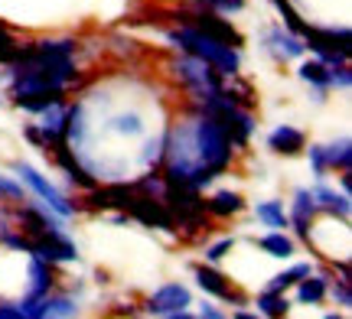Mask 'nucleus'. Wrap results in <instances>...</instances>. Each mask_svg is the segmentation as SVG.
Masks as SVG:
<instances>
[{"label": "nucleus", "instance_id": "obj_3", "mask_svg": "<svg viewBox=\"0 0 352 319\" xmlns=\"http://www.w3.org/2000/svg\"><path fill=\"white\" fill-rule=\"evenodd\" d=\"M160 199H164V205L170 209V215H173V222H176V235H183V238H199L202 231L212 228V218L206 212V199H202L199 189L166 182V189Z\"/></svg>", "mask_w": 352, "mask_h": 319}, {"label": "nucleus", "instance_id": "obj_5", "mask_svg": "<svg viewBox=\"0 0 352 319\" xmlns=\"http://www.w3.org/2000/svg\"><path fill=\"white\" fill-rule=\"evenodd\" d=\"M170 16H173V23L196 26L199 33L212 36L215 43H222V46H235V49H241V46H245V36H241L239 29L232 26V20H226L222 13L209 10V7H196V10H173Z\"/></svg>", "mask_w": 352, "mask_h": 319}, {"label": "nucleus", "instance_id": "obj_24", "mask_svg": "<svg viewBox=\"0 0 352 319\" xmlns=\"http://www.w3.org/2000/svg\"><path fill=\"white\" fill-rule=\"evenodd\" d=\"M108 130L118 134V137H144L147 124H144V117L138 111H121V115H114L108 121Z\"/></svg>", "mask_w": 352, "mask_h": 319}, {"label": "nucleus", "instance_id": "obj_26", "mask_svg": "<svg viewBox=\"0 0 352 319\" xmlns=\"http://www.w3.org/2000/svg\"><path fill=\"white\" fill-rule=\"evenodd\" d=\"M254 307H258V316L280 319V316H287L290 313V300L284 294H271V290H264V294H258Z\"/></svg>", "mask_w": 352, "mask_h": 319}, {"label": "nucleus", "instance_id": "obj_12", "mask_svg": "<svg viewBox=\"0 0 352 319\" xmlns=\"http://www.w3.org/2000/svg\"><path fill=\"white\" fill-rule=\"evenodd\" d=\"M196 283H199V290L212 294L215 300H226V303H235V307L245 303V296L235 290V283L228 281L222 270H215L212 264H199V268H196Z\"/></svg>", "mask_w": 352, "mask_h": 319}, {"label": "nucleus", "instance_id": "obj_32", "mask_svg": "<svg viewBox=\"0 0 352 319\" xmlns=\"http://www.w3.org/2000/svg\"><path fill=\"white\" fill-rule=\"evenodd\" d=\"M0 199H10V202H23V199H26V186L20 182V179L3 176V173H0Z\"/></svg>", "mask_w": 352, "mask_h": 319}, {"label": "nucleus", "instance_id": "obj_27", "mask_svg": "<svg viewBox=\"0 0 352 319\" xmlns=\"http://www.w3.org/2000/svg\"><path fill=\"white\" fill-rule=\"evenodd\" d=\"M43 309H46V316H76L78 313V303H76V296L72 294H46L43 296Z\"/></svg>", "mask_w": 352, "mask_h": 319}, {"label": "nucleus", "instance_id": "obj_11", "mask_svg": "<svg viewBox=\"0 0 352 319\" xmlns=\"http://www.w3.org/2000/svg\"><path fill=\"white\" fill-rule=\"evenodd\" d=\"M316 202H314V192L310 189H297L294 192V205H290L287 212V228L297 231V238L300 241H310V235H314V225H316Z\"/></svg>", "mask_w": 352, "mask_h": 319}, {"label": "nucleus", "instance_id": "obj_33", "mask_svg": "<svg viewBox=\"0 0 352 319\" xmlns=\"http://www.w3.org/2000/svg\"><path fill=\"white\" fill-rule=\"evenodd\" d=\"M235 244H239L235 238H219L215 244H209V248H206V264H219V261H226V257L235 251Z\"/></svg>", "mask_w": 352, "mask_h": 319}, {"label": "nucleus", "instance_id": "obj_31", "mask_svg": "<svg viewBox=\"0 0 352 319\" xmlns=\"http://www.w3.org/2000/svg\"><path fill=\"white\" fill-rule=\"evenodd\" d=\"M329 88H336V91H349L352 88V69H349V62L329 65Z\"/></svg>", "mask_w": 352, "mask_h": 319}, {"label": "nucleus", "instance_id": "obj_2", "mask_svg": "<svg viewBox=\"0 0 352 319\" xmlns=\"http://www.w3.org/2000/svg\"><path fill=\"white\" fill-rule=\"evenodd\" d=\"M166 43H170V46H176L179 52H186V56H196V59H202V62L215 65L222 75H239V72H241V49L215 43L212 36L199 33L196 26L176 23L173 29L166 33Z\"/></svg>", "mask_w": 352, "mask_h": 319}, {"label": "nucleus", "instance_id": "obj_18", "mask_svg": "<svg viewBox=\"0 0 352 319\" xmlns=\"http://www.w3.org/2000/svg\"><path fill=\"white\" fill-rule=\"evenodd\" d=\"M327 283L329 277L327 274H307V277H300V281L294 283V290H297V303L300 307H320L323 300H327Z\"/></svg>", "mask_w": 352, "mask_h": 319}, {"label": "nucleus", "instance_id": "obj_23", "mask_svg": "<svg viewBox=\"0 0 352 319\" xmlns=\"http://www.w3.org/2000/svg\"><path fill=\"white\" fill-rule=\"evenodd\" d=\"M323 156H327V166L329 173L333 169H352V141L349 137H340V141L333 143H323Z\"/></svg>", "mask_w": 352, "mask_h": 319}, {"label": "nucleus", "instance_id": "obj_13", "mask_svg": "<svg viewBox=\"0 0 352 319\" xmlns=\"http://www.w3.org/2000/svg\"><path fill=\"white\" fill-rule=\"evenodd\" d=\"M30 255L43 257L50 264H65V261H78V248L72 244V238L59 231V235H46V238H33V251Z\"/></svg>", "mask_w": 352, "mask_h": 319}, {"label": "nucleus", "instance_id": "obj_28", "mask_svg": "<svg viewBox=\"0 0 352 319\" xmlns=\"http://www.w3.org/2000/svg\"><path fill=\"white\" fill-rule=\"evenodd\" d=\"M131 186H134L140 196H153V199H160L164 189H166V179H164V173H160V166H153V169H147L144 176L134 179Z\"/></svg>", "mask_w": 352, "mask_h": 319}, {"label": "nucleus", "instance_id": "obj_7", "mask_svg": "<svg viewBox=\"0 0 352 319\" xmlns=\"http://www.w3.org/2000/svg\"><path fill=\"white\" fill-rule=\"evenodd\" d=\"M147 313L153 316H170V319H192L186 307H192V294H189V287L183 283H164V287H157L151 296H147Z\"/></svg>", "mask_w": 352, "mask_h": 319}, {"label": "nucleus", "instance_id": "obj_19", "mask_svg": "<svg viewBox=\"0 0 352 319\" xmlns=\"http://www.w3.org/2000/svg\"><path fill=\"white\" fill-rule=\"evenodd\" d=\"M297 75H300V82H307V85H314L316 88V102H327V95L333 88H329V65L320 62V59H307V62L297 69Z\"/></svg>", "mask_w": 352, "mask_h": 319}, {"label": "nucleus", "instance_id": "obj_30", "mask_svg": "<svg viewBox=\"0 0 352 319\" xmlns=\"http://www.w3.org/2000/svg\"><path fill=\"white\" fill-rule=\"evenodd\" d=\"M16 49H20V39L0 23V65H10L13 59H16Z\"/></svg>", "mask_w": 352, "mask_h": 319}, {"label": "nucleus", "instance_id": "obj_25", "mask_svg": "<svg viewBox=\"0 0 352 319\" xmlns=\"http://www.w3.org/2000/svg\"><path fill=\"white\" fill-rule=\"evenodd\" d=\"M310 270H314V268H310L307 261H300V264H294V268H287V270H280V274H274V277L267 281V287H264V290H271V294H287L290 287L300 281V277H307Z\"/></svg>", "mask_w": 352, "mask_h": 319}, {"label": "nucleus", "instance_id": "obj_9", "mask_svg": "<svg viewBox=\"0 0 352 319\" xmlns=\"http://www.w3.org/2000/svg\"><path fill=\"white\" fill-rule=\"evenodd\" d=\"M85 209L88 212H111V209H118V212H127V205H131V199H134V186L131 182H108V186H91V189H85Z\"/></svg>", "mask_w": 352, "mask_h": 319}, {"label": "nucleus", "instance_id": "obj_10", "mask_svg": "<svg viewBox=\"0 0 352 319\" xmlns=\"http://www.w3.org/2000/svg\"><path fill=\"white\" fill-rule=\"evenodd\" d=\"M264 49L274 56L277 62H290V59H303L307 56V46H303V36L284 29L280 23H274L267 33H264Z\"/></svg>", "mask_w": 352, "mask_h": 319}, {"label": "nucleus", "instance_id": "obj_40", "mask_svg": "<svg viewBox=\"0 0 352 319\" xmlns=\"http://www.w3.org/2000/svg\"><path fill=\"white\" fill-rule=\"evenodd\" d=\"M0 104H3V98H0Z\"/></svg>", "mask_w": 352, "mask_h": 319}, {"label": "nucleus", "instance_id": "obj_37", "mask_svg": "<svg viewBox=\"0 0 352 319\" xmlns=\"http://www.w3.org/2000/svg\"><path fill=\"white\" fill-rule=\"evenodd\" d=\"M0 319H23V316H20L16 303H0Z\"/></svg>", "mask_w": 352, "mask_h": 319}, {"label": "nucleus", "instance_id": "obj_15", "mask_svg": "<svg viewBox=\"0 0 352 319\" xmlns=\"http://www.w3.org/2000/svg\"><path fill=\"white\" fill-rule=\"evenodd\" d=\"M267 150L274 156H300L307 150V134L294 124H280L267 134Z\"/></svg>", "mask_w": 352, "mask_h": 319}, {"label": "nucleus", "instance_id": "obj_8", "mask_svg": "<svg viewBox=\"0 0 352 319\" xmlns=\"http://www.w3.org/2000/svg\"><path fill=\"white\" fill-rule=\"evenodd\" d=\"M127 215L138 218L140 225H147V228H160V231H170L176 235V222L170 215V209L164 205V199H153V196H140L134 189V199L127 205Z\"/></svg>", "mask_w": 352, "mask_h": 319}, {"label": "nucleus", "instance_id": "obj_6", "mask_svg": "<svg viewBox=\"0 0 352 319\" xmlns=\"http://www.w3.org/2000/svg\"><path fill=\"white\" fill-rule=\"evenodd\" d=\"M13 173L20 176V182H23L26 189L33 192V196H36L39 202L46 205V209H52V212H56L59 218H72V215L78 212V205L72 202V199H69L65 192L56 189V186H52L50 179L43 176V173H39L36 166H30V163H23V160H20V163H13Z\"/></svg>", "mask_w": 352, "mask_h": 319}, {"label": "nucleus", "instance_id": "obj_17", "mask_svg": "<svg viewBox=\"0 0 352 319\" xmlns=\"http://www.w3.org/2000/svg\"><path fill=\"white\" fill-rule=\"evenodd\" d=\"M248 209L245 196L241 192H232V189H215L209 199H206V212L209 218H235Z\"/></svg>", "mask_w": 352, "mask_h": 319}, {"label": "nucleus", "instance_id": "obj_38", "mask_svg": "<svg viewBox=\"0 0 352 319\" xmlns=\"http://www.w3.org/2000/svg\"><path fill=\"white\" fill-rule=\"evenodd\" d=\"M199 316L202 319H222L226 313H222V309H215L212 303H202V307H199Z\"/></svg>", "mask_w": 352, "mask_h": 319}, {"label": "nucleus", "instance_id": "obj_20", "mask_svg": "<svg viewBox=\"0 0 352 319\" xmlns=\"http://www.w3.org/2000/svg\"><path fill=\"white\" fill-rule=\"evenodd\" d=\"M254 244H258L267 257H277V261H287V257H294V251H297L294 238H287V231H277V228H271L267 235H261V238H254Z\"/></svg>", "mask_w": 352, "mask_h": 319}, {"label": "nucleus", "instance_id": "obj_22", "mask_svg": "<svg viewBox=\"0 0 352 319\" xmlns=\"http://www.w3.org/2000/svg\"><path fill=\"white\" fill-rule=\"evenodd\" d=\"M254 215L261 222L264 228H277V231H287V212H284V202L277 199H264V202L254 205Z\"/></svg>", "mask_w": 352, "mask_h": 319}, {"label": "nucleus", "instance_id": "obj_36", "mask_svg": "<svg viewBox=\"0 0 352 319\" xmlns=\"http://www.w3.org/2000/svg\"><path fill=\"white\" fill-rule=\"evenodd\" d=\"M23 137L33 143V147H39V150H43V130H39V124H26V128H23Z\"/></svg>", "mask_w": 352, "mask_h": 319}, {"label": "nucleus", "instance_id": "obj_29", "mask_svg": "<svg viewBox=\"0 0 352 319\" xmlns=\"http://www.w3.org/2000/svg\"><path fill=\"white\" fill-rule=\"evenodd\" d=\"M327 296L336 303V307H352V281L340 277V281L327 283Z\"/></svg>", "mask_w": 352, "mask_h": 319}, {"label": "nucleus", "instance_id": "obj_21", "mask_svg": "<svg viewBox=\"0 0 352 319\" xmlns=\"http://www.w3.org/2000/svg\"><path fill=\"white\" fill-rule=\"evenodd\" d=\"M65 102H69L65 91H36V95L13 98V104H16L20 111H30V115H43L46 108H52V104H65Z\"/></svg>", "mask_w": 352, "mask_h": 319}, {"label": "nucleus", "instance_id": "obj_35", "mask_svg": "<svg viewBox=\"0 0 352 319\" xmlns=\"http://www.w3.org/2000/svg\"><path fill=\"white\" fill-rule=\"evenodd\" d=\"M209 10L222 13V16H235V13L245 10V0H212V3H209Z\"/></svg>", "mask_w": 352, "mask_h": 319}, {"label": "nucleus", "instance_id": "obj_34", "mask_svg": "<svg viewBox=\"0 0 352 319\" xmlns=\"http://www.w3.org/2000/svg\"><path fill=\"white\" fill-rule=\"evenodd\" d=\"M307 156H310V166H314V176L316 179H327L329 166H327V156H323V143H310Z\"/></svg>", "mask_w": 352, "mask_h": 319}, {"label": "nucleus", "instance_id": "obj_1", "mask_svg": "<svg viewBox=\"0 0 352 319\" xmlns=\"http://www.w3.org/2000/svg\"><path fill=\"white\" fill-rule=\"evenodd\" d=\"M189 143L196 156V169L202 176V186H212L219 176H226L235 160V147L228 141L222 124L209 115H192L189 121Z\"/></svg>", "mask_w": 352, "mask_h": 319}, {"label": "nucleus", "instance_id": "obj_39", "mask_svg": "<svg viewBox=\"0 0 352 319\" xmlns=\"http://www.w3.org/2000/svg\"><path fill=\"white\" fill-rule=\"evenodd\" d=\"M189 3H192V7H209L212 0H189Z\"/></svg>", "mask_w": 352, "mask_h": 319}, {"label": "nucleus", "instance_id": "obj_16", "mask_svg": "<svg viewBox=\"0 0 352 319\" xmlns=\"http://www.w3.org/2000/svg\"><path fill=\"white\" fill-rule=\"evenodd\" d=\"M314 202H316V212H327L329 218H340V222H349L352 215V205H349V196L346 192H336L329 189L323 179H316L314 189Z\"/></svg>", "mask_w": 352, "mask_h": 319}, {"label": "nucleus", "instance_id": "obj_4", "mask_svg": "<svg viewBox=\"0 0 352 319\" xmlns=\"http://www.w3.org/2000/svg\"><path fill=\"white\" fill-rule=\"evenodd\" d=\"M173 75H176V82L189 91L192 102H202V98L219 95V91H222V82H226V75H222L215 65L202 62L196 56H186V52L173 62Z\"/></svg>", "mask_w": 352, "mask_h": 319}, {"label": "nucleus", "instance_id": "obj_14", "mask_svg": "<svg viewBox=\"0 0 352 319\" xmlns=\"http://www.w3.org/2000/svg\"><path fill=\"white\" fill-rule=\"evenodd\" d=\"M56 283H59L56 264H50V261H43V257H36V255L26 261V296H30V300L52 294Z\"/></svg>", "mask_w": 352, "mask_h": 319}]
</instances>
